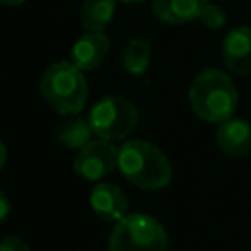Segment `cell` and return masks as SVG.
Listing matches in <instances>:
<instances>
[{"label":"cell","mask_w":251,"mask_h":251,"mask_svg":"<svg viewBox=\"0 0 251 251\" xmlns=\"http://www.w3.org/2000/svg\"><path fill=\"white\" fill-rule=\"evenodd\" d=\"M118 169L126 180L141 190H161L169 186L173 171L165 153L145 141L129 139L118 149Z\"/></svg>","instance_id":"1"},{"label":"cell","mask_w":251,"mask_h":251,"mask_svg":"<svg viewBox=\"0 0 251 251\" xmlns=\"http://www.w3.org/2000/svg\"><path fill=\"white\" fill-rule=\"evenodd\" d=\"M188 100L198 118L204 122L222 124L229 120L237 108V90L226 73L206 69L194 76L188 90Z\"/></svg>","instance_id":"2"},{"label":"cell","mask_w":251,"mask_h":251,"mask_svg":"<svg viewBox=\"0 0 251 251\" xmlns=\"http://www.w3.org/2000/svg\"><path fill=\"white\" fill-rule=\"evenodd\" d=\"M39 92L57 114L73 116L86 106L88 84L80 69L73 63L59 61L43 71L39 78Z\"/></svg>","instance_id":"3"},{"label":"cell","mask_w":251,"mask_h":251,"mask_svg":"<svg viewBox=\"0 0 251 251\" xmlns=\"http://www.w3.org/2000/svg\"><path fill=\"white\" fill-rule=\"evenodd\" d=\"M167 229L147 214L124 216L108 237V251H167Z\"/></svg>","instance_id":"4"},{"label":"cell","mask_w":251,"mask_h":251,"mask_svg":"<svg viewBox=\"0 0 251 251\" xmlns=\"http://www.w3.org/2000/svg\"><path fill=\"white\" fill-rule=\"evenodd\" d=\"M88 122L98 139L116 141L126 139L135 129L139 122V112L129 98L120 94H108L92 106Z\"/></svg>","instance_id":"5"},{"label":"cell","mask_w":251,"mask_h":251,"mask_svg":"<svg viewBox=\"0 0 251 251\" xmlns=\"http://www.w3.org/2000/svg\"><path fill=\"white\" fill-rule=\"evenodd\" d=\"M118 167V147L112 141L98 139L78 149L73 169L84 180H102Z\"/></svg>","instance_id":"6"},{"label":"cell","mask_w":251,"mask_h":251,"mask_svg":"<svg viewBox=\"0 0 251 251\" xmlns=\"http://www.w3.org/2000/svg\"><path fill=\"white\" fill-rule=\"evenodd\" d=\"M127 198L118 184L98 182L90 190V208L102 222H120L127 216Z\"/></svg>","instance_id":"7"},{"label":"cell","mask_w":251,"mask_h":251,"mask_svg":"<svg viewBox=\"0 0 251 251\" xmlns=\"http://www.w3.org/2000/svg\"><path fill=\"white\" fill-rule=\"evenodd\" d=\"M110 49V39L106 37L104 31H86L82 33L71 49V63L84 71H94L98 69Z\"/></svg>","instance_id":"8"},{"label":"cell","mask_w":251,"mask_h":251,"mask_svg":"<svg viewBox=\"0 0 251 251\" xmlns=\"http://www.w3.org/2000/svg\"><path fill=\"white\" fill-rule=\"evenodd\" d=\"M224 63L235 75H251V27H233L222 47Z\"/></svg>","instance_id":"9"},{"label":"cell","mask_w":251,"mask_h":251,"mask_svg":"<svg viewBox=\"0 0 251 251\" xmlns=\"http://www.w3.org/2000/svg\"><path fill=\"white\" fill-rule=\"evenodd\" d=\"M218 147L231 159L245 157L251 151V126L243 120H226L216 131Z\"/></svg>","instance_id":"10"},{"label":"cell","mask_w":251,"mask_h":251,"mask_svg":"<svg viewBox=\"0 0 251 251\" xmlns=\"http://www.w3.org/2000/svg\"><path fill=\"white\" fill-rule=\"evenodd\" d=\"M208 0H153V14L165 24H188L200 18Z\"/></svg>","instance_id":"11"},{"label":"cell","mask_w":251,"mask_h":251,"mask_svg":"<svg viewBox=\"0 0 251 251\" xmlns=\"http://www.w3.org/2000/svg\"><path fill=\"white\" fill-rule=\"evenodd\" d=\"M116 0H82L78 18L86 31H104L114 20Z\"/></svg>","instance_id":"12"},{"label":"cell","mask_w":251,"mask_h":251,"mask_svg":"<svg viewBox=\"0 0 251 251\" xmlns=\"http://www.w3.org/2000/svg\"><path fill=\"white\" fill-rule=\"evenodd\" d=\"M122 67L131 75H143L151 65V43L141 37H133L120 53Z\"/></svg>","instance_id":"13"},{"label":"cell","mask_w":251,"mask_h":251,"mask_svg":"<svg viewBox=\"0 0 251 251\" xmlns=\"http://www.w3.org/2000/svg\"><path fill=\"white\" fill-rule=\"evenodd\" d=\"M92 126L88 120L84 118H71V120H65L59 124L57 127V141L63 145V147H69V149H80L84 147L86 143L92 141Z\"/></svg>","instance_id":"14"},{"label":"cell","mask_w":251,"mask_h":251,"mask_svg":"<svg viewBox=\"0 0 251 251\" xmlns=\"http://www.w3.org/2000/svg\"><path fill=\"white\" fill-rule=\"evenodd\" d=\"M200 20H202V24L206 25V27H210V29H220L224 24H226V12L218 6V4H206L204 6V10H202V14H200Z\"/></svg>","instance_id":"15"},{"label":"cell","mask_w":251,"mask_h":251,"mask_svg":"<svg viewBox=\"0 0 251 251\" xmlns=\"http://www.w3.org/2000/svg\"><path fill=\"white\" fill-rule=\"evenodd\" d=\"M0 251H31V249L22 237L8 235V237L0 239Z\"/></svg>","instance_id":"16"},{"label":"cell","mask_w":251,"mask_h":251,"mask_svg":"<svg viewBox=\"0 0 251 251\" xmlns=\"http://www.w3.org/2000/svg\"><path fill=\"white\" fill-rule=\"evenodd\" d=\"M10 210H12L10 198H8V194L0 188V224H2V222H6V218L10 216Z\"/></svg>","instance_id":"17"},{"label":"cell","mask_w":251,"mask_h":251,"mask_svg":"<svg viewBox=\"0 0 251 251\" xmlns=\"http://www.w3.org/2000/svg\"><path fill=\"white\" fill-rule=\"evenodd\" d=\"M6 157H8V153H6V145L0 141V171H2L4 165H6Z\"/></svg>","instance_id":"18"},{"label":"cell","mask_w":251,"mask_h":251,"mask_svg":"<svg viewBox=\"0 0 251 251\" xmlns=\"http://www.w3.org/2000/svg\"><path fill=\"white\" fill-rule=\"evenodd\" d=\"M25 0H0V6H20Z\"/></svg>","instance_id":"19"},{"label":"cell","mask_w":251,"mask_h":251,"mask_svg":"<svg viewBox=\"0 0 251 251\" xmlns=\"http://www.w3.org/2000/svg\"><path fill=\"white\" fill-rule=\"evenodd\" d=\"M120 2H124V4H141L145 0H120Z\"/></svg>","instance_id":"20"}]
</instances>
